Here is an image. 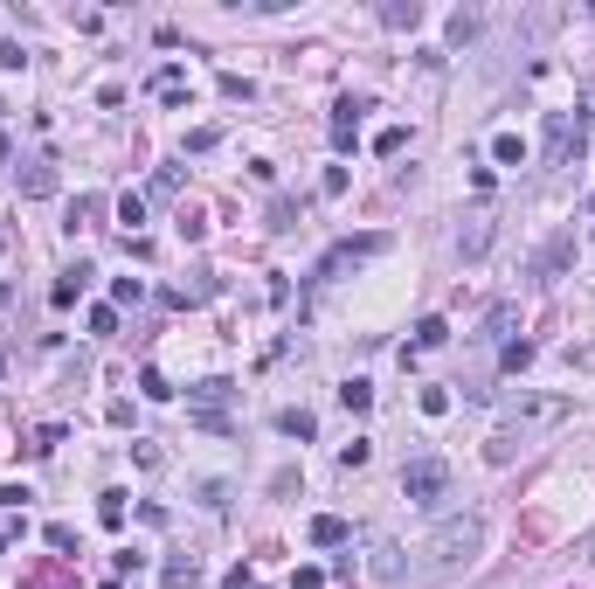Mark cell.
Returning a JSON list of instances; mask_svg holds the SVG:
<instances>
[{
	"mask_svg": "<svg viewBox=\"0 0 595 589\" xmlns=\"http://www.w3.org/2000/svg\"><path fill=\"white\" fill-rule=\"evenodd\" d=\"M28 589H70V576H63V555H55V562H42V568H28Z\"/></svg>",
	"mask_w": 595,
	"mask_h": 589,
	"instance_id": "9a60e30c",
	"label": "cell"
},
{
	"mask_svg": "<svg viewBox=\"0 0 595 589\" xmlns=\"http://www.w3.org/2000/svg\"><path fill=\"white\" fill-rule=\"evenodd\" d=\"M513 320H519V305H513V298H498L492 312H485V326H478L471 340H485V347H506V333H513Z\"/></svg>",
	"mask_w": 595,
	"mask_h": 589,
	"instance_id": "8992f818",
	"label": "cell"
},
{
	"mask_svg": "<svg viewBox=\"0 0 595 589\" xmlns=\"http://www.w3.org/2000/svg\"><path fill=\"white\" fill-rule=\"evenodd\" d=\"M374 576H381V583H402V548L381 541V548H374Z\"/></svg>",
	"mask_w": 595,
	"mask_h": 589,
	"instance_id": "ac0fdd59",
	"label": "cell"
},
{
	"mask_svg": "<svg viewBox=\"0 0 595 589\" xmlns=\"http://www.w3.org/2000/svg\"><path fill=\"white\" fill-rule=\"evenodd\" d=\"M49 548H55V555H63V562H77V534H70L63 520H55V527H49Z\"/></svg>",
	"mask_w": 595,
	"mask_h": 589,
	"instance_id": "4316f807",
	"label": "cell"
},
{
	"mask_svg": "<svg viewBox=\"0 0 595 589\" xmlns=\"http://www.w3.org/2000/svg\"><path fill=\"white\" fill-rule=\"evenodd\" d=\"M339 402L361 416V409H374V388H367V381H346V388H339Z\"/></svg>",
	"mask_w": 595,
	"mask_h": 589,
	"instance_id": "484cf974",
	"label": "cell"
},
{
	"mask_svg": "<svg viewBox=\"0 0 595 589\" xmlns=\"http://www.w3.org/2000/svg\"><path fill=\"white\" fill-rule=\"evenodd\" d=\"M98 215H104V194H77V201H70V229L98 222Z\"/></svg>",
	"mask_w": 595,
	"mask_h": 589,
	"instance_id": "d6986e66",
	"label": "cell"
},
{
	"mask_svg": "<svg viewBox=\"0 0 595 589\" xmlns=\"http://www.w3.org/2000/svg\"><path fill=\"white\" fill-rule=\"evenodd\" d=\"M132 457H139V465H146V472H159V465H166V457H159V444H146V437H139V444H132Z\"/></svg>",
	"mask_w": 595,
	"mask_h": 589,
	"instance_id": "d590c367",
	"label": "cell"
},
{
	"mask_svg": "<svg viewBox=\"0 0 595 589\" xmlns=\"http://www.w3.org/2000/svg\"><path fill=\"white\" fill-rule=\"evenodd\" d=\"M478 548H485V520H478V513H457V520H443L437 534L422 541V562L443 576V568H464Z\"/></svg>",
	"mask_w": 595,
	"mask_h": 589,
	"instance_id": "6da1fadb",
	"label": "cell"
},
{
	"mask_svg": "<svg viewBox=\"0 0 595 589\" xmlns=\"http://www.w3.org/2000/svg\"><path fill=\"white\" fill-rule=\"evenodd\" d=\"M381 21H388V28H415V21H422V7H415V0H395V7H381Z\"/></svg>",
	"mask_w": 595,
	"mask_h": 589,
	"instance_id": "7402d4cb",
	"label": "cell"
},
{
	"mask_svg": "<svg viewBox=\"0 0 595 589\" xmlns=\"http://www.w3.org/2000/svg\"><path fill=\"white\" fill-rule=\"evenodd\" d=\"M277 430L305 444V437H319V416H311V409H277Z\"/></svg>",
	"mask_w": 595,
	"mask_h": 589,
	"instance_id": "4fadbf2b",
	"label": "cell"
},
{
	"mask_svg": "<svg viewBox=\"0 0 595 589\" xmlns=\"http://www.w3.org/2000/svg\"><path fill=\"white\" fill-rule=\"evenodd\" d=\"M0 160H7V132H0Z\"/></svg>",
	"mask_w": 595,
	"mask_h": 589,
	"instance_id": "ab89813d",
	"label": "cell"
},
{
	"mask_svg": "<svg viewBox=\"0 0 595 589\" xmlns=\"http://www.w3.org/2000/svg\"><path fill=\"white\" fill-rule=\"evenodd\" d=\"M187 90H194V83H187L181 63H166V70L153 77V98H159V105H187Z\"/></svg>",
	"mask_w": 595,
	"mask_h": 589,
	"instance_id": "ba28073f",
	"label": "cell"
},
{
	"mask_svg": "<svg viewBox=\"0 0 595 589\" xmlns=\"http://www.w3.org/2000/svg\"><path fill=\"white\" fill-rule=\"evenodd\" d=\"M153 194H181V166H159V174H153Z\"/></svg>",
	"mask_w": 595,
	"mask_h": 589,
	"instance_id": "1f68e13d",
	"label": "cell"
},
{
	"mask_svg": "<svg viewBox=\"0 0 595 589\" xmlns=\"http://www.w3.org/2000/svg\"><path fill=\"white\" fill-rule=\"evenodd\" d=\"M388 250V236L374 229V236H346V243H333L326 257H319V285H333V277H346V270H361L367 257H381Z\"/></svg>",
	"mask_w": 595,
	"mask_h": 589,
	"instance_id": "277c9868",
	"label": "cell"
},
{
	"mask_svg": "<svg viewBox=\"0 0 595 589\" xmlns=\"http://www.w3.org/2000/svg\"><path fill=\"white\" fill-rule=\"evenodd\" d=\"M402 499L409 507H443L450 499V465L443 457H409L402 465Z\"/></svg>",
	"mask_w": 595,
	"mask_h": 589,
	"instance_id": "7a4b0ae2",
	"label": "cell"
},
{
	"mask_svg": "<svg viewBox=\"0 0 595 589\" xmlns=\"http://www.w3.org/2000/svg\"><path fill=\"white\" fill-rule=\"evenodd\" d=\"M0 375H7V361H0Z\"/></svg>",
	"mask_w": 595,
	"mask_h": 589,
	"instance_id": "b9f144b4",
	"label": "cell"
},
{
	"mask_svg": "<svg viewBox=\"0 0 595 589\" xmlns=\"http://www.w3.org/2000/svg\"><path fill=\"white\" fill-rule=\"evenodd\" d=\"M361 465H367V437H353V444L339 451V472H361Z\"/></svg>",
	"mask_w": 595,
	"mask_h": 589,
	"instance_id": "f1b7e54d",
	"label": "cell"
},
{
	"mask_svg": "<svg viewBox=\"0 0 595 589\" xmlns=\"http://www.w3.org/2000/svg\"><path fill=\"white\" fill-rule=\"evenodd\" d=\"M187 396L201 402V409H215V402H229V396H235V381H222V375H208V381H194V388H187Z\"/></svg>",
	"mask_w": 595,
	"mask_h": 589,
	"instance_id": "5bb4252c",
	"label": "cell"
},
{
	"mask_svg": "<svg viewBox=\"0 0 595 589\" xmlns=\"http://www.w3.org/2000/svg\"><path fill=\"white\" fill-rule=\"evenodd\" d=\"M485 243H492V222L478 215V222H471L464 236H457V250H464V257H485Z\"/></svg>",
	"mask_w": 595,
	"mask_h": 589,
	"instance_id": "e0dca14e",
	"label": "cell"
},
{
	"mask_svg": "<svg viewBox=\"0 0 595 589\" xmlns=\"http://www.w3.org/2000/svg\"><path fill=\"white\" fill-rule=\"evenodd\" d=\"M21 194H28V201H42V194H55V166H49V160H35V166L21 174Z\"/></svg>",
	"mask_w": 595,
	"mask_h": 589,
	"instance_id": "7c38bea8",
	"label": "cell"
},
{
	"mask_svg": "<svg viewBox=\"0 0 595 589\" xmlns=\"http://www.w3.org/2000/svg\"><path fill=\"white\" fill-rule=\"evenodd\" d=\"M98 520H104V527H125V492H104V499H98Z\"/></svg>",
	"mask_w": 595,
	"mask_h": 589,
	"instance_id": "cb8c5ba5",
	"label": "cell"
},
{
	"mask_svg": "<svg viewBox=\"0 0 595 589\" xmlns=\"http://www.w3.org/2000/svg\"><path fill=\"white\" fill-rule=\"evenodd\" d=\"M215 146H222V125H194L187 132V153H215Z\"/></svg>",
	"mask_w": 595,
	"mask_h": 589,
	"instance_id": "d4e9b609",
	"label": "cell"
},
{
	"mask_svg": "<svg viewBox=\"0 0 595 589\" xmlns=\"http://www.w3.org/2000/svg\"><path fill=\"white\" fill-rule=\"evenodd\" d=\"M28 55H21V42H0V70H21Z\"/></svg>",
	"mask_w": 595,
	"mask_h": 589,
	"instance_id": "74e56055",
	"label": "cell"
},
{
	"mask_svg": "<svg viewBox=\"0 0 595 589\" xmlns=\"http://www.w3.org/2000/svg\"><path fill=\"white\" fill-rule=\"evenodd\" d=\"M319 194H333V201H339V194H346V166H326V181H319Z\"/></svg>",
	"mask_w": 595,
	"mask_h": 589,
	"instance_id": "8d00e7d4",
	"label": "cell"
},
{
	"mask_svg": "<svg viewBox=\"0 0 595 589\" xmlns=\"http://www.w3.org/2000/svg\"><path fill=\"white\" fill-rule=\"evenodd\" d=\"M443 340H450V320H437V312L415 326V347H443Z\"/></svg>",
	"mask_w": 595,
	"mask_h": 589,
	"instance_id": "ffe728a7",
	"label": "cell"
},
{
	"mask_svg": "<svg viewBox=\"0 0 595 589\" xmlns=\"http://www.w3.org/2000/svg\"><path fill=\"white\" fill-rule=\"evenodd\" d=\"M319 583H326L319 568H298V576H291V589H319Z\"/></svg>",
	"mask_w": 595,
	"mask_h": 589,
	"instance_id": "f35d334b",
	"label": "cell"
},
{
	"mask_svg": "<svg viewBox=\"0 0 595 589\" xmlns=\"http://www.w3.org/2000/svg\"><path fill=\"white\" fill-rule=\"evenodd\" d=\"M589 562H595V541H589Z\"/></svg>",
	"mask_w": 595,
	"mask_h": 589,
	"instance_id": "60d3db41",
	"label": "cell"
},
{
	"mask_svg": "<svg viewBox=\"0 0 595 589\" xmlns=\"http://www.w3.org/2000/svg\"><path fill=\"white\" fill-rule=\"evenodd\" d=\"M568 257H574V229H561V236L540 250V264H533V270H540V277H561V270H568Z\"/></svg>",
	"mask_w": 595,
	"mask_h": 589,
	"instance_id": "30bf717a",
	"label": "cell"
},
{
	"mask_svg": "<svg viewBox=\"0 0 595 589\" xmlns=\"http://www.w3.org/2000/svg\"><path fill=\"white\" fill-rule=\"evenodd\" d=\"M498 361H506V375H519V368L533 361V340H506V347H498Z\"/></svg>",
	"mask_w": 595,
	"mask_h": 589,
	"instance_id": "44dd1931",
	"label": "cell"
},
{
	"mask_svg": "<svg viewBox=\"0 0 595 589\" xmlns=\"http://www.w3.org/2000/svg\"><path fill=\"white\" fill-rule=\"evenodd\" d=\"M305 534H311V548H346V541H353V527H346L339 513H319V520H311Z\"/></svg>",
	"mask_w": 595,
	"mask_h": 589,
	"instance_id": "52a82bcc",
	"label": "cell"
},
{
	"mask_svg": "<svg viewBox=\"0 0 595 589\" xmlns=\"http://www.w3.org/2000/svg\"><path fill=\"white\" fill-rule=\"evenodd\" d=\"M582 153V111H547V166H568Z\"/></svg>",
	"mask_w": 595,
	"mask_h": 589,
	"instance_id": "5b68a950",
	"label": "cell"
},
{
	"mask_svg": "<svg viewBox=\"0 0 595 589\" xmlns=\"http://www.w3.org/2000/svg\"><path fill=\"white\" fill-rule=\"evenodd\" d=\"M561 416H568V396H513L506 402V430H513L519 444H526L533 430H554Z\"/></svg>",
	"mask_w": 595,
	"mask_h": 589,
	"instance_id": "3957f363",
	"label": "cell"
},
{
	"mask_svg": "<svg viewBox=\"0 0 595 589\" xmlns=\"http://www.w3.org/2000/svg\"><path fill=\"white\" fill-rule=\"evenodd\" d=\"M111 298H118V305H139V298H146V285H139V277H118V285H111Z\"/></svg>",
	"mask_w": 595,
	"mask_h": 589,
	"instance_id": "4dcf8cb0",
	"label": "cell"
},
{
	"mask_svg": "<svg viewBox=\"0 0 595 589\" xmlns=\"http://www.w3.org/2000/svg\"><path fill=\"white\" fill-rule=\"evenodd\" d=\"M139 396H146V402H166L174 388H166V375H159V368H139Z\"/></svg>",
	"mask_w": 595,
	"mask_h": 589,
	"instance_id": "603a6c76",
	"label": "cell"
},
{
	"mask_svg": "<svg viewBox=\"0 0 595 589\" xmlns=\"http://www.w3.org/2000/svg\"><path fill=\"white\" fill-rule=\"evenodd\" d=\"M118 222H125V229H139V222H146V201H139V194H125V201H118Z\"/></svg>",
	"mask_w": 595,
	"mask_h": 589,
	"instance_id": "f546056e",
	"label": "cell"
},
{
	"mask_svg": "<svg viewBox=\"0 0 595 589\" xmlns=\"http://www.w3.org/2000/svg\"><path fill=\"white\" fill-rule=\"evenodd\" d=\"M55 444H63V430H55V423H49V430H35V444H28V451H35V457H49V451H55Z\"/></svg>",
	"mask_w": 595,
	"mask_h": 589,
	"instance_id": "d6a6232c",
	"label": "cell"
},
{
	"mask_svg": "<svg viewBox=\"0 0 595 589\" xmlns=\"http://www.w3.org/2000/svg\"><path fill=\"white\" fill-rule=\"evenodd\" d=\"M83 285H90V264L63 270V277H55V285H49V305H77V292H83Z\"/></svg>",
	"mask_w": 595,
	"mask_h": 589,
	"instance_id": "8fae6325",
	"label": "cell"
},
{
	"mask_svg": "<svg viewBox=\"0 0 595 589\" xmlns=\"http://www.w3.org/2000/svg\"><path fill=\"white\" fill-rule=\"evenodd\" d=\"M478 35V14H450V42H471Z\"/></svg>",
	"mask_w": 595,
	"mask_h": 589,
	"instance_id": "836d02e7",
	"label": "cell"
},
{
	"mask_svg": "<svg viewBox=\"0 0 595 589\" xmlns=\"http://www.w3.org/2000/svg\"><path fill=\"white\" fill-rule=\"evenodd\" d=\"M492 160L498 166H519V160H526V139H519V132H498L492 139Z\"/></svg>",
	"mask_w": 595,
	"mask_h": 589,
	"instance_id": "2e32d148",
	"label": "cell"
},
{
	"mask_svg": "<svg viewBox=\"0 0 595 589\" xmlns=\"http://www.w3.org/2000/svg\"><path fill=\"white\" fill-rule=\"evenodd\" d=\"M194 583H201V555H174L159 568V589H194Z\"/></svg>",
	"mask_w": 595,
	"mask_h": 589,
	"instance_id": "9c48e42d",
	"label": "cell"
},
{
	"mask_svg": "<svg viewBox=\"0 0 595 589\" xmlns=\"http://www.w3.org/2000/svg\"><path fill=\"white\" fill-rule=\"evenodd\" d=\"M422 416H450V388H422Z\"/></svg>",
	"mask_w": 595,
	"mask_h": 589,
	"instance_id": "83f0119b",
	"label": "cell"
},
{
	"mask_svg": "<svg viewBox=\"0 0 595 589\" xmlns=\"http://www.w3.org/2000/svg\"><path fill=\"white\" fill-rule=\"evenodd\" d=\"M90 333H118V305H98L90 312Z\"/></svg>",
	"mask_w": 595,
	"mask_h": 589,
	"instance_id": "e575fe53",
	"label": "cell"
}]
</instances>
